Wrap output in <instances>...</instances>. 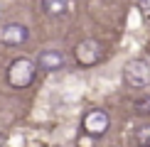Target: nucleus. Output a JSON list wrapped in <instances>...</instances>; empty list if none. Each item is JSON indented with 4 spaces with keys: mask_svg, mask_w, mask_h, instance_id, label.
I'll use <instances>...</instances> for the list:
<instances>
[{
    "mask_svg": "<svg viewBox=\"0 0 150 147\" xmlns=\"http://www.w3.org/2000/svg\"><path fill=\"white\" fill-rule=\"evenodd\" d=\"M37 74V61H30L27 57H17L8 66V83L12 88H27L35 81Z\"/></svg>",
    "mask_w": 150,
    "mask_h": 147,
    "instance_id": "obj_1",
    "label": "nucleus"
},
{
    "mask_svg": "<svg viewBox=\"0 0 150 147\" xmlns=\"http://www.w3.org/2000/svg\"><path fill=\"white\" fill-rule=\"evenodd\" d=\"M123 81H126L130 88H148L150 86V64L145 59H130L126 66H123Z\"/></svg>",
    "mask_w": 150,
    "mask_h": 147,
    "instance_id": "obj_2",
    "label": "nucleus"
},
{
    "mask_svg": "<svg viewBox=\"0 0 150 147\" xmlns=\"http://www.w3.org/2000/svg\"><path fill=\"white\" fill-rule=\"evenodd\" d=\"M81 127H84V132L91 135V137H101V135L108 132L111 118H108V113H106L103 108H93V110H89V113L84 115Z\"/></svg>",
    "mask_w": 150,
    "mask_h": 147,
    "instance_id": "obj_3",
    "label": "nucleus"
},
{
    "mask_svg": "<svg viewBox=\"0 0 150 147\" xmlns=\"http://www.w3.org/2000/svg\"><path fill=\"white\" fill-rule=\"evenodd\" d=\"M74 59H76V64L84 66V69L98 64V59H101V44H98L96 39H84V42H79V44L74 47Z\"/></svg>",
    "mask_w": 150,
    "mask_h": 147,
    "instance_id": "obj_4",
    "label": "nucleus"
},
{
    "mask_svg": "<svg viewBox=\"0 0 150 147\" xmlns=\"http://www.w3.org/2000/svg\"><path fill=\"white\" fill-rule=\"evenodd\" d=\"M30 39V29L22 22H8L0 27V42L5 47H20Z\"/></svg>",
    "mask_w": 150,
    "mask_h": 147,
    "instance_id": "obj_5",
    "label": "nucleus"
},
{
    "mask_svg": "<svg viewBox=\"0 0 150 147\" xmlns=\"http://www.w3.org/2000/svg\"><path fill=\"white\" fill-rule=\"evenodd\" d=\"M37 66H40L42 71H59V69L67 66V57L59 49H42V52L37 54Z\"/></svg>",
    "mask_w": 150,
    "mask_h": 147,
    "instance_id": "obj_6",
    "label": "nucleus"
},
{
    "mask_svg": "<svg viewBox=\"0 0 150 147\" xmlns=\"http://www.w3.org/2000/svg\"><path fill=\"white\" fill-rule=\"evenodd\" d=\"M69 8H71L69 0H42V10L49 17H64L69 12Z\"/></svg>",
    "mask_w": 150,
    "mask_h": 147,
    "instance_id": "obj_7",
    "label": "nucleus"
},
{
    "mask_svg": "<svg viewBox=\"0 0 150 147\" xmlns=\"http://www.w3.org/2000/svg\"><path fill=\"white\" fill-rule=\"evenodd\" d=\"M135 140H138V145H150V125L138 127V132H135Z\"/></svg>",
    "mask_w": 150,
    "mask_h": 147,
    "instance_id": "obj_8",
    "label": "nucleus"
},
{
    "mask_svg": "<svg viewBox=\"0 0 150 147\" xmlns=\"http://www.w3.org/2000/svg\"><path fill=\"white\" fill-rule=\"evenodd\" d=\"M135 113L150 115V101H148V98H145V101H135Z\"/></svg>",
    "mask_w": 150,
    "mask_h": 147,
    "instance_id": "obj_9",
    "label": "nucleus"
},
{
    "mask_svg": "<svg viewBox=\"0 0 150 147\" xmlns=\"http://www.w3.org/2000/svg\"><path fill=\"white\" fill-rule=\"evenodd\" d=\"M140 147H150V145H140Z\"/></svg>",
    "mask_w": 150,
    "mask_h": 147,
    "instance_id": "obj_10",
    "label": "nucleus"
}]
</instances>
